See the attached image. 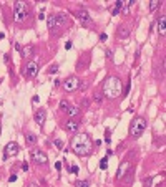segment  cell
Masks as SVG:
<instances>
[{
    "label": "cell",
    "instance_id": "37",
    "mask_svg": "<svg viewBox=\"0 0 166 187\" xmlns=\"http://www.w3.org/2000/svg\"><path fill=\"white\" fill-rule=\"evenodd\" d=\"M55 169H56V171H60V169H62V164H60V162H56V164H55Z\"/></svg>",
    "mask_w": 166,
    "mask_h": 187
},
{
    "label": "cell",
    "instance_id": "22",
    "mask_svg": "<svg viewBox=\"0 0 166 187\" xmlns=\"http://www.w3.org/2000/svg\"><path fill=\"white\" fill-rule=\"evenodd\" d=\"M68 106H70V103L66 100H62L60 101V109H62V111H66V109H68Z\"/></svg>",
    "mask_w": 166,
    "mask_h": 187
},
{
    "label": "cell",
    "instance_id": "8",
    "mask_svg": "<svg viewBox=\"0 0 166 187\" xmlns=\"http://www.w3.org/2000/svg\"><path fill=\"white\" fill-rule=\"evenodd\" d=\"M19 154V144L17 143H8L5 146V151H3V159H8V157H13Z\"/></svg>",
    "mask_w": 166,
    "mask_h": 187
},
{
    "label": "cell",
    "instance_id": "21",
    "mask_svg": "<svg viewBox=\"0 0 166 187\" xmlns=\"http://www.w3.org/2000/svg\"><path fill=\"white\" fill-rule=\"evenodd\" d=\"M118 35H120V37H128V35H130V28L121 27V30H118Z\"/></svg>",
    "mask_w": 166,
    "mask_h": 187
},
{
    "label": "cell",
    "instance_id": "15",
    "mask_svg": "<svg viewBox=\"0 0 166 187\" xmlns=\"http://www.w3.org/2000/svg\"><path fill=\"white\" fill-rule=\"evenodd\" d=\"M80 113H82V109H80V106H68V109H66V114L68 116H78Z\"/></svg>",
    "mask_w": 166,
    "mask_h": 187
},
{
    "label": "cell",
    "instance_id": "13",
    "mask_svg": "<svg viewBox=\"0 0 166 187\" xmlns=\"http://www.w3.org/2000/svg\"><path fill=\"white\" fill-rule=\"evenodd\" d=\"M164 23H166V17H164V15H161L160 18H158V22H156V30H158V33H160L161 37H163V35L166 33Z\"/></svg>",
    "mask_w": 166,
    "mask_h": 187
},
{
    "label": "cell",
    "instance_id": "3",
    "mask_svg": "<svg viewBox=\"0 0 166 187\" xmlns=\"http://www.w3.org/2000/svg\"><path fill=\"white\" fill-rule=\"evenodd\" d=\"M28 15V3L27 2H15L13 3V20H15L17 23L23 22V20L27 18Z\"/></svg>",
    "mask_w": 166,
    "mask_h": 187
},
{
    "label": "cell",
    "instance_id": "18",
    "mask_svg": "<svg viewBox=\"0 0 166 187\" xmlns=\"http://www.w3.org/2000/svg\"><path fill=\"white\" fill-rule=\"evenodd\" d=\"M47 25H48V28H52V30L55 28V15H50L47 18Z\"/></svg>",
    "mask_w": 166,
    "mask_h": 187
},
{
    "label": "cell",
    "instance_id": "31",
    "mask_svg": "<svg viewBox=\"0 0 166 187\" xmlns=\"http://www.w3.org/2000/svg\"><path fill=\"white\" fill-rule=\"evenodd\" d=\"M17 181V176L15 174H13V176H10V177H8V182H15Z\"/></svg>",
    "mask_w": 166,
    "mask_h": 187
},
{
    "label": "cell",
    "instance_id": "17",
    "mask_svg": "<svg viewBox=\"0 0 166 187\" xmlns=\"http://www.w3.org/2000/svg\"><path fill=\"white\" fill-rule=\"evenodd\" d=\"M128 169V162H123V166L118 169V172H116V179H123V176H125V171Z\"/></svg>",
    "mask_w": 166,
    "mask_h": 187
},
{
    "label": "cell",
    "instance_id": "9",
    "mask_svg": "<svg viewBox=\"0 0 166 187\" xmlns=\"http://www.w3.org/2000/svg\"><path fill=\"white\" fill-rule=\"evenodd\" d=\"M66 25H68V15L66 13L55 15V28H65Z\"/></svg>",
    "mask_w": 166,
    "mask_h": 187
},
{
    "label": "cell",
    "instance_id": "16",
    "mask_svg": "<svg viewBox=\"0 0 166 187\" xmlns=\"http://www.w3.org/2000/svg\"><path fill=\"white\" fill-rule=\"evenodd\" d=\"M20 55H22L23 58H27V56H32V55H33V47H32V45H28V47L22 48V51H20Z\"/></svg>",
    "mask_w": 166,
    "mask_h": 187
},
{
    "label": "cell",
    "instance_id": "14",
    "mask_svg": "<svg viewBox=\"0 0 166 187\" xmlns=\"http://www.w3.org/2000/svg\"><path fill=\"white\" fill-rule=\"evenodd\" d=\"M37 141H38L37 134H33V133H27V134H25V143H27V144L33 146V144H37Z\"/></svg>",
    "mask_w": 166,
    "mask_h": 187
},
{
    "label": "cell",
    "instance_id": "29",
    "mask_svg": "<svg viewBox=\"0 0 166 187\" xmlns=\"http://www.w3.org/2000/svg\"><path fill=\"white\" fill-rule=\"evenodd\" d=\"M126 174H128V176L125 177V181L130 182V181H131V176H133V169H128V172H126Z\"/></svg>",
    "mask_w": 166,
    "mask_h": 187
},
{
    "label": "cell",
    "instance_id": "41",
    "mask_svg": "<svg viewBox=\"0 0 166 187\" xmlns=\"http://www.w3.org/2000/svg\"><path fill=\"white\" fill-rule=\"evenodd\" d=\"M0 134H2V123H0Z\"/></svg>",
    "mask_w": 166,
    "mask_h": 187
},
{
    "label": "cell",
    "instance_id": "23",
    "mask_svg": "<svg viewBox=\"0 0 166 187\" xmlns=\"http://www.w3.org/2000/svg\"><path fill=\"white\" fill-rule=\"evenodd\" d=\"M75 185L76 187H88V185H90V182H88V181H76Z\"/></svg>",
    "mask_w": 166,
    "mask_h": 187
},
{
    "label": "cell",
    "instance_id": "33",
    "mask_svg": "<svg viewBox=\"0 0 166 187\" xmlns=\"http://www.w3.org/2000/svg\"><path fill=\"white\" fill-rule=\"evenodd\" d=\"M105 55H107V58H111V50H107V51H105Z\"/></svg>",
    "mask_w": 166,
    "mask_h": 187
},
{
    "label": "cell",
    "instance_id": "2",
    "mask_svg": "<svg viewBox=\"0 0 166 187\" xmlns=\"http://www.w3.org/2000/svg\"><path fill=\"white\" fill-rule=\"evenodd\" d=\"M120 94H121V81H120V78L110 76V78L103 81V96L113 100V98H118Z\"/></svg>",
    "mask_w": 166,
    "mask_h": 187
},
{
    "label": "cell",
    "instance_id": "30",
    "mask_svg": "<svg viewBox=\"0 0 166 187\" xmlns=\"http://www.w3.org/2000/svg\"><path fill=\"white\" fill-rule=\"evenodd\" d=\"M70 171H72V172H78L80 169H78V166H72V167H70Z\"/></svg>",
    "mask_w": 166,
    "mask_h": 187
},
{
    "label": "cell",
    "instance_id": "12",
    "mask_svg": "<svg viewBox=\"0 0 166 187\" xmlns=\"http://www.w3.org/2000/svg\"><path fill=\"white\" fill-rule=\"evenodd\" d=\"M45 119H47V113H45V109H37V111H35V123H37L38 126H43Z\"/></svg>",
    "mask_w": 166,
    "mask_h": 187
},
{
    "label": "cell",
    "instance_id": "32",
    "mask_svg": "<svg viewBox=\"0 0 166 187\" xmlns=\"http://www.w3.org/2000/svg\"><path fill=\"white\" fill-rule=\"evenodd\" d=\"M100 40H101V41L107 40V33H100Z\"/></svg>",
    "mask_w": 166,
    "mask_h": 187
},
{
    "label": "cell",
    "instance_id": "26",
    "mask_svg": "<svg viewBox=\"0 0 166 187\" xmlns=\"http://www.w3.org/2000/svg\"><path fill=\"white\" fill-rule=\"evenodd\" d=\"M158 5H160V2H158V0H151V3H150V10H154Z\"/></svg>",
    "mask_w": 166,
    "mask_h": 187
},
{
    "label": "cell",
    "instance_id": "7",
    "mask_svg": "<svg viewBox=\"0 0 166 187\" xmlns=\"http://www.w3.org/2000/svg\"><path fill=\"white\" fill-rule=\"evenodd\" d=\"M32 161L37 162V164H47L48 162V156L40 149H33L32 151Z\"/></svg>",
    "mask_w": 166,
    "mask_h": 187
},
{
    "label": "cell",
    "instance_id": "40",
    "mask_svg": "<svg viewBox=\"0 0 166 187\" xmlns=\"http://www.w3.org/2000/svg\"><path fill=\"white\" fill-rule=\"evenodd\" d=\"M38 100H40L38 96H33V98H32V101H33V103H38Z\"/></svg>",
    "mask_w": 166,
    "mask_h": 187
},
{
    "label": "cell",
    "instance_id": "11",
    "mask_svg": "<svg viewBox=\"0 0 166 187\" xmlns=\"http://www.w3.org/2000/svg\"><path fill=\"white\" fill-rule=\"evenodd\" d=\"M65 129L68 133H78L80 131V121H75V119H70V121L65 123Z\"/></svg>",
    "mask_w": 166,
    "mask_h": 187
},
{
    "label": "cell",
    "instance_id": "19",
    "mask_svg": "<svg viewBox=\"0 0 166 187\" xmlns=\"http://www.w3.org/2000/svg\"><path fill=\"white\" fill-rule=\"evenodd\" d=\"M86 63H88V58H85V60H82V61H78L76 63V70H85V66H86Z\"/></svg>",
    "mask_w": 166,
    "mask_h": 187
},
{
    "label": "cell",
    "instance_id": "20",
    "mask_svg": "<svg viewBox=\"0 0 166 187\" xmlns=\"http://www.w3.org/2000/svg\"><path fill=\"white\" fill-rule=\"evenodd\" d=\"M103 93H95L93 94V101H95V103H101V101H103Z\"/></svg>",
    "mask_w": 166,
    "mask_h": 187
},
{
    "label": "cell",
    "instance_id": "1",
    "mask_svg": "<svg viewBox=\"0 0 166 187\" xmlns=\"http://www.w3.org/2000/svg\"><path fill=\"white\" fill-rule=\"evenodd\" d=\"M70 146H72L73 153L78 154V156H88V154H91V151H93V143H91L90 136L85 133L73 136Z\"/></svg>",
    "mask_w": 166,
    "mask_h": 187
},
{
    "label": "cell",
    "instance_id": "10",
    "mask_svg": "<svg viewBox=\"0 0 166 187\" xmlns=\"http://www.w3.org/2000/svg\"><path fill=\"white\" fill-rule=\"evenodd\" d=\"M75 15H76V18H78L80 22H83V23H91V17H90V13H88L85 8L76 10Z\"/></svg>",
    "mask_w": 166,
    "mask_h": 187
},
{
    "label": "cell",
    "instance_id": "6",
    "mask_svg": "<svg viewBox=\"0 0 166 187\" xmlns=\"http://www.w3.org/2000/svg\"><path fill=\"white\" fill-rule=\"evenodd\" d=\"M80 86V80L76 78V76H68L65 81H63V90L68 91V93H72V91H76Z\"/></svg>",
    "mask_w": 166,
    "mask_h": 187
},
{
    "label": "cell",
    "instance_id": "36",
    "mask_svg": "<svg viewBox=\"0 0 166 187\" xmlns=\"http://www.w3.org/2000/svg\"><path fill=\"white\" fill-rule=\"evenodd\" d=\"M128 91H130V81L126 83V88H125V94H128Z\"/></svg>",
    "mask_w": 166,
    "mask_h": 187
},
{
    "label": "cell",
    "instance_id": "24",
    "mask_svg": "<svg viewBox=\"0 0 166 187\" xmlns=\"http://www.w3.org/2000/svg\"><path fill=\"white\" fill-rule=\"evenodd\" d=\"M105 141H107V144L111 143V133H110V129H107V131H105Z\"/></svg>",
    "mask_w": 166,
    "mask_h": 187
},
{
    "label": "cell",
    "instance_id": "35",
    "mask_svg": "<svg viewBox=\"0 0 166 187\" xmlns=\"http://www.w3.org/2000/svg\"><path fill=\"white\" fill-rule=\"evenodd\" d=\"M22 169H23V171H28V169H30V167H28V164H27V162H25V164H22Z\"/></svg>",
    "mask_w": 166,
    "mask_h": 187
},
{
    "label": "cell",
    "instance_id": "34",
    "mask_svg": "<svg viewBox=\"0 0 166 187\" xmlns=\"http://www.w3.org/2000/svg\"><path fill=\"white\" fill-rule=\"evenodd\" d=\"M65 48H66V50H70V48H72V41H66V43H65Z\"/></svg>",
    "mask_w": 166,
    "mask_h": 187
},
{
    "label": "cell",
    "instance_id": "4",
    "mask_svg": "<svg viewBox=\"0 0 166 187\" xmlns=\"http://www.w3.org/2000/svg\"><path fill=\"white\" fill-rule=\"evenodd\" d=\"M144 129H146V119L138 116V118H135L131 121V126H130V134H131L135 139H138L141 134L144 133Z\"/></svg>",
    "mask_w": 166,
    "mask_h": 187
},
{
    "label": "cell",
    "instance_id": "5",
    "mask_svg": "<svg viewBox=\"0 0 166 187\" xmlns=\"http://www.w3.org/2000/svg\"><path fill=\"white\" fill-rule=\"evenodd\" d=\"M37 73H38V63H35V61H28L22 70V75L27 76V78H35Z\"/></svg>",
    "mask_w": 166,
    "mask_h": 187
},
{
    "label": "cell",
    "instance_id": "28",
    "mask_svg": "<svg viewBox=\"0 0 166 187\" xmlns=\"http://www.w3.org/2000/svg\"><path fill=\"white\" fill-rule=\"evenodd\" d=\"M56 71H58V65H52L50 68H48V73H50V75L52 73H56Z\"/></svg>",
    "mask_w": 166,
    "mask_h": 187
},
{
    "label": "cell",
    "instance_id": "39",
    "mask_svg": "<svg viewBox=\"0 0 166 187\" xmlns=\"http://www.w3.org/2000/svg\"><path fill=\"white\" fill-rule=\"evenodd\" d=\"M151 181H153V179H148V181L144 179V184H146V185H151Z\"/></svg>",
    "mask_w": 166,
    "mask_h": 187
},
{
    "label": "cell",
    "instance_id": "38",
    "mask_svg": "<svg viewBox=\"0 0 166 187\" xmlns=\"http://www.w3.org/2000/svg\"><path fill=\"white\" fill-rule=\"evenodd\" d=\"M15 50H17V51H22V47H20L19 43H15Z\"/></svg>",
    "mask_w": 166,
    "mask_h": 187
},
{
    "label": "cell",
    "instance_id": "25",
    "mask_svg": "<svg viewBox=\"0 0 166 187\" xmlns=\"http://www.w3.org/2000/svg\"><path fill=\"white\" fill-rule=\"evenodd\" d=\"M107 161H108L107 157H103V159L100 161V169H107V167H108V162H107Z\"/></svg>",
    "mask_w": 166,
    "mask_h": 187
},
{
    "label": "cell",
    "instance_id": "27",
    "mask_svg": "<svg viewBox=\"0 0 166 187\" xmlns=\"http://www.w3.org/2000/svg\"><path fill=\"white\" fill-rule=\"evenodd\" d=\"M55 146L58 147V149H63V146H65V144H63L62 139H55Z\"/></svg>",
    "mask_w": 166,
    "mask_h": 187
}]
</instances>
